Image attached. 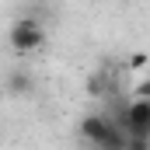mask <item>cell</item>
<instances>
[{
    "instance_id": "obj_1",
    "label": "cell",
    "mask_w": 150,
    "mask_h": 150,
    "mask_svg": "<svg viewBox=\"0 0 150 150\" xmlns=\"http://www.w3.org/2000/svg\"><path fill=\"white\" fill-rule=\"evenodd\" d=\"M115 122L126 129V136H129V147H133V150L150 147V101H143V98H133V101L119 105Z\"/></svg>"
},
{
    "instance_id": "obj_2",
    "label": "cell",
    "mask_w": 150,
    "mask_h": 150,
    "mask_svg": "<svg viewBox=\"0 0 150 150\" xmlns=\"http://www.w3.org/2000/svg\"><path fill=\"white\" fill-rule=\"evenodd\" d=\"M80 136L94 147H129L126 129L108 115H84L80 119Z\"/></svg>"
},
{
    "instance_id": "obj_3",
    "label": "cell",
    "mask_w": 150,
    "mask_h": 150,
    "mask_svg": "<svg viewBox=\"0 0 150 150\" xmlns=\"http://www.w3.org/2000/svg\"><path fill=\"white\" fill-rule=\"evenodd\" d=\"M7 42H11L14 52H35V49H42V42H45V28H42L38 18L25 14V18H18V21L11 25Z\"/></svg>"
},
{
    "instance_id": "obj_4",
    "label": "cell",
    "mask_w": 150,
    "mask_h": 150,
    "mask_svg": "<svg viewBox=\"0 0 150 150\" xmlns=\"http://www.w3.org/2000/svg\"><path fill=\"white\" fill-rule=\"evenodd\" d=\"M7 94L11 98H32L35 94V77L28 74L25 67H14L7 74Z\"/></svg>"
},
{
    "instance_id": "obj_5",
    "label": "cell",
    "mask_w": 150,
    "mask_h": 150,
    "mask_svg": "<svg viewBox=\"0 0 150 150\" xmlns=\"http://www.w3.org/2000/svg\"><path fill=\"white\" fill-rule=\"evenodd\" d=\"M87 94H94V98H108V94H115V91H112V80L105 77V70L87 74Z\"/></svg>"
},
{
    "instance_id": "obj_6",
    "label": "cell",
    "mask_w": 150,
    "mask_h": 150,
    "mask_svg": "<svg viewBox=\"0 0 150 150\" xmlns=\"http://www.w3.org/2000/svg\"><path fill=\"white\" fill-rule=\"evenodd\" d=\"M126 67H129V70H143V67H147V52H133V56L126 59Z\"/></svg>"
},
{
    "instance_id": "obj_7",
    "label": "cell",
    "mask_w": 150,
    "mask_h": 150,
    "mask_svg": "<svg viewBox=\"0 0 150 150\" xmlns=\"http://www.w3.org/2000/svg\"><path fill=\"white\" fill-rule=\"evenodd\" d=\"M136 98H143V101H150V80H143V84L136 87Z\"/></svg>"
}]
</instances>
